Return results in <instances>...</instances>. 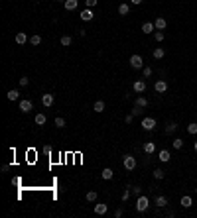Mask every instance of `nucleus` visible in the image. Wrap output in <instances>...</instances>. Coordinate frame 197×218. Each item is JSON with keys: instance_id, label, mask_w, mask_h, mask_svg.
<instances>
[{"instance_id": "25", "label": "nucleus", "mask_w": 197, "mask_h": 218, "mask_svg": "<svg viewBox=\"0 0 197 218\" xmlns=\"http://www.w3.org/2000/svg\"><path fill=\"white\" fill-rule=\"evenodd\" d=\"M152 55H154V59H162V57L166 55V51H164L162 47H156L154 51H152Z\"/></svg>"}, {"instance_id": "22", "label": "nucleus", "mask_w": 197, "mask_h": 218, "mask_svg": "<svg viewBox=\"0 0 197 218\" xmlns=\"http://www.w3.org/2000/svg\"><path fill=\"white\" fill-rule=\"evenodd\" d=\"M128 12H130V6H128L126 2H122V4L118 6V14H120V16H126Z\"/></svg>"}, {"instance_id": "41", "label": "nucleus", "mask_w": 197, "mask_h": 218, "mask_svg": "<svg viewBox=\"0 0 197 218\" xmlns=\"http://www.w3.org/2000/svg\"><path fill=\"white\" fill-rule=\"evenodd\" d=\"M114 216H116V218H120V216H122V208H118V210H116V212H114Z\"/></svg>"}, {"instance_id": "27", "label": "nucleus", "mask_w": 197, "mask_h": 218, "mask_svg": "<svg viewBox=\"0 0 197 218\" xmlns=\"http://www.w3.org/2000/svg\"><path fill=\"white\" fill-rule=\"evenodd\" d=\"M176 130H178V124H176V122H172V124L166 126V134H173Z\"/></svg>"}, {"instance_id": "1", "label": "nucleus", "mask_w": 197, "mask_h": 218, "mask_svg": "<svg viewBox=\"0 0 197 218\" xmlns=\"http://www.w3.org/2000/svg\"><path fill=\"white\" fill-rule=\"evenodd\" d=\"M148 206H150V200H148V197L140 195V197L136 199V205H134V208L138 210V212H144V210H148Z\"/></svg>"}, {"instance_id": "33", "label": "nucleus", "mask_w": 197, "mask_h": 218, "mask_svg": "<svg viewBox=\"0 0 197 218\" xmlns=\"http://www.w3.org/2000/svg\"><path fill=\"white\" fill-rule=\"evenodd\" d=\"M30 43H32V45H40V43H41V38H40V35H32V38H30Z\"/></svg>"}, {"instance_id": "28", "label": "nucleus", "mask_w": 197, "mask_h": 218, "mask_svg": "<svg viewBox=\"0 0 197 218\" xmlns=\"http://www.w3.org/2000/svg\"><path fill=\"white\" fill-rule=\"evenodd\" d=\"M71 41H73V39H71V35H63V38H61V45H63V47H69V45H71Z\"/></svg>"}, {"instance_id": "24", "label": "nucleus", "mask_w": 197, "mask_h": 218, "mask_svg": "<svg viewBox=\"0 0 197 218\" xmlns=\"http://www.w3.org/2000/svg\"><path fill=\"white\" fill-rule=\"evenodd\" d=\"M36 124H38V126H43V124H46V122H47V118H46V114H36Z\"/></svg>"}, {"instance_id": "32", "label": "nucleus", "mask_w": 197, "mask_h": 218, "mask_svg": "<svg viewBox=\"0 0 197 218\" xmlns=\"http://www.w3.org/2000/svg\"><path fill=\"white\" fill-rule=\"evenodd\" d=\"M187 132L191 134V136H195V134H197V124H195V122H191V124L187 126Z\"/></svg>"}, {"instance_id": "39", "label": "nucleus", "mask_w": 197, "mask_h": 218, "mask_svg": "<svg viewBox=\"0 0 197 218\" xmlns=\"http://www.w3.org/2000/svg\"><path fill=\"white\" fill-rule=\"evenodd\" d=\"M132 120H134V114H128L126 118H124V122H126V124H132Z\"/></svg>"}, {"instance_id": "34", "label": "nucleus", "mask_w": 197, "mask_h": 218, "mask_svg": "<svg viewBox=\"0 0 197 218\" xmlns=\"http://www.w3.org/2000/svg\"><path fill=\"white\" fill-rule=\"evenodd\" d=\"M55 126H57V128H65V118L57 116V118H55Z\"/></svg>"}, {"instance_id": "40", "label": "nucleus", "mask_w": 197, "mask_h": 218, "mask_svg": "<svg viewBox=\"0 0 197 218\" xmlns=\"http://www.w3.org/2000/svg\"><path fill=\"white\" fill-rule=\"evenodd\" d=\"M140 112H142V108H138V106H134V110H132V114H134V116H138V114H140Z\"/></svg>"}, {"instance_id": "37", "label": "nucleus", "mask_w": 197, "mask_h": 218, "mask_svg": "<svg viewBox=\"0 0 197 218\" xmlns=\"http://www.w3.org/2000/svg\"><path fill=\"white\" fill-rule=\"evenodd\" d=\"M97 2H99V0H87V8H93V6H97Z\"/></svg>"}, {"instance_id": "42", "label": "nucleus", "mask_w": 197, "mask_h": 218, "mask_svg": "<svg viewBox=\"0 0 197 218\" xmlns=\"http://www.w3.org/2000/svg\"><path fill=\"white\" fill-rule=\"evenodd\" d=\"M130 2H132V4H140L142 0H130Z\"/></svg>"}, {"instance_id": "14", "label": "nucleus", "mask_w": 197, "mask_h": 218, "mask_svg": "<svg viewBox=\"0 0 197 218\" xmlns=\"http://www.w3.org/2000/svg\"><path fill=\"white\" fill-rule=\"evenodd\" d=\"M156 206H158V208H166V206H167V199L164 197V195L156 197Z\"/></svg>"}, {"instance_id": "35", "label": "nucleus", "mask_w": 197, "mask_h": 218, "mask_svg": "<svg viewBox=\"0 0 197 218\" xmlns=\"http://www.w3.org/2000/svg\"><path fill=\"white\" fill-rule=\"evenodd\" d=\"M142 75H144V79H150V77H152V69H150V67H144V69H142Z\"/></svg>"}, {"instance_id": "5", "label": "nucleus", "mask_w": 197, "mask_h": 218, "mask_svg": "<svg viewBox=\"0 0 197 218\" xmlns=\"http://www.w3.org/2000/svg\"><path fill=\"white\" fill-rule=\"evenodd\" d=\"M20 110L24 112V114L32 112L34 110V102H32V100H20Z\"/></svg>"}, {"instance_id": "2", "label": "nucleus", "mask_w": 197, "mask_h": 218, "mask_svg": "<svg viewBox=\"0 0 197 218\" xmlns=\"http://www.w3.org/2000/svg\"><path fill=\"white\" fill-rule=\"evenodd\" d=\"M122 165H124V169H126V171H132L134 167H136V157H132V155H124V157H122Z\"/></svg>"}, {"instance_id": "7", "label": "nucleus", "mask_w": 197, "mask_h": 218, "mask_svg": "<svg viewBox=\"0 0 197 218\" xmlns=\"http://www.w3.org/2000/svg\"><path fill=\"white\" fill-rule=\"evenodd\" d=\"M93 18H95V14H93L91 8H85V10L81 12V20H83V22H91Z\"/></svg>"}, {"instance_id": "19", "label": "nucleus", "mask_w": 197, "mask_h": 218, "mask_svg": "<svg viewBox=\"0 0 197 218\" xmlns=\"http://www.w3.org/2000/svg\"><path fill=\"white\" fill-rule=\"evenodd\" d=\"M6 98H8L10 102H14V100L20 98V92H18V91H8V92H6Z\"/></svg>"}, {"instance_id": "6", "label": "nucleus", "mask_w": 197, "mask_h": 218, "mask_svg": "<svg viewBox=\"0 0 197 218\" xmlns=\"http://www.w3.org/2000/svg\"><path fill=\"white\" fill-rule=\"evenodd\" d=\"M154 91L160 92V94L166 92V91H167V83H166V81H156V83H154Z\"/></svg>"}, {"instance_id": "17", "label": "nucleus", "mask_w": 197, "mask_h": 218, "mask_svg": "<svg viewBox=\"0 0 197 218\" xmlns=\"http://www.w3.org/2000/svg\"><path fill=\"white\" fill-rule=\"evenodd\" d=\"M93 110L97 112V114H101V112H105V102L103 100H97V102L93 104Z\"/></svg>"}, {"instance_id": "26", "label": "nucleus", "mask_w": 197, "mask_h": 218, "mask_svg": "<svg viewBox=\"0 0 197 218\" xmlns=\"http://www.w3.org/2000/svg\"><path fill=\"white\" fill-rule=\"evenodd\" d=\"M97 197H99V195H97V191H89V193L85 195V199L89 200V202H95V200H97Z\"/></svg>"}, {"instance_id": "8", "label": "nucleus", "mask_w": 197, "mask_h": 218, "mask_svg": "<svg viewBox=\"0 0 197 218\" xmlns=\"http://www.w3.org/2000/svg\"><path fill=\"white\" fill-rule=\"evenodd\" d=\"M166 26H167L166 18L160 16V18H156V20H154V28H156V30H166Z\"/></svg>"}, {"instance_id": "4", "label": "nucleus", "mask_w": 197, "mask_h": 218, "mask_svg": "<svg viewBox=\"0 0 197 218\" xmlns=\"http://www.w3.org/2000/svg\"><path fill=\"white\" fill-rule=\"evenodd\" d=\"M142 128L146 130V132L156 130V120H154V118H144V120H142Z\"/></svg>"}, {"instance_id": "13", "label": "nucleus", "mask_w": 197, "mask_h": 218, "mask_svg": "<svg viewBox=\"0 0 197 218\" xmlns=\"http://www.w3.org/2000/svg\"><path fill=\"white\" fill-rule=\"evenodd\" d=\"M132 89H134V92H144L146 91V81H136L132 85Z\"/></svg>"}, {"instance_id": "31", "label": "nucleus", "mask_w": 197, "mask_h": 218, "mask_svg": "<svg viewBox=\"0 0 197 218\" xmlns=\"http://www.w3.org/2000/svg\"><path fill=\"white\" fill-rule=\"evenodd\" d=\"M164 38H166V35H164V32H162V30L154 32V39H156V41H164Z\"/></svg>"}, {"instance_id": "20", "label": "nucleus", "mask_w": 197, "mask_h": 218, "mask_svg": "<svg viewBox=\"0 0 197 218\" xmlns=\"http://www.w3.org/2000/svg\"><path fill=\"white\" fill-rule=\"evenodd\" d=\"M144 151H146V153H154V151H156V143L154 142H146L144 143Z\"/></svg>"}, {"instance_id": "9", "label": "nucleus", "mask_w": 197, "mask_h": 218, "mask_svg": "<svg viewBox=\"0 0 197 218\" xmlns=\"http://www.w3.org/2000/svg\"><path fill=\"white\" fill-rule=\"evenodd\" d=\"M107 210H108V205H105V202L95 205V214H107Z\"/></svg>"}, {"instance_id": "3", "label": "nucleus", "mask_w": 197, "mask_h": 218, "mask_svg": "<svg viewBox=\"0 0 197 218\" xmlns=\"http://www.w3.org/2000/svg\"><path fill=\"white\" fill-rule=\"evenodd\" d=\"M130 67L132 69H144V59L140 55H132L130 57Z\"/></svg>"}, {"instance_id": "12", "label": "nucleus", "mask_w": 197, "mask_h": 218, "mask_svg": "<svg viewBox=\"0 0 197 218\" xmlns=\"http://www.w3.org/2000/svg\"><path fill=\"white\" fill-rule=\"evenodd\" d=\"M158 159H160V161H162V163H167V161H170V151H167V149H162V151H160V153H158Z\"/></svg>"}, {"instance_id": "43", "label": "nucleus", "mask_w": 197, "mask_h": 218, "mask_svg": "<svg viewBox=\"0 0 197 218\" xmlns=\"http://www.w3.org/2000/svg\"><path fill=\"white\" fill-rule=\"evenodd\" d=\"M193 149H195V151H197V140H195V143H193Z\"/></svg>"}, {"instance_id": "15", "label": "nucleus", "mask_w": 197, "mask_h": 218, "mask_svg": "<svg viewBox=\"0 0 197 218\" xmlns=\"http://www.w3.org/2000/svg\"><path fill=\"white\" fill-rule=\"evenodd\" d=\"M142 32L144 34H154V22H146V24H142Z\"/></svg>"}, {"instance_id": "30", "label": "nucleus", "mask_w": 197, "mask_h": 218, "mask_svg": "<svg viewBox=\"0 0 197 218\" xmlns=\"http://www.w3.org/2000/svg\"><path fill=\"white\" fill-rule=\"evenodd\" d=\"M172 143H173V148H176V149H181V148H183V140H181V138H176Z\"/></svg>"}, {"instance_id": "38", "label": "nucleus", "mask_w": 197, "mask_h": 218, "mask_svg": "<svg viewBox=\"0 0 197 218\" xmlns=\"http://www.w3.org/2000/svg\"><path fill=\"white\" fill-rule=\"evenodd\" d=\"M130 189H132V193L136 195V197H140V193H142V189H140V187H130Z\"/></svg>"}, {"instance_id": "36", "label": "nucleus", "mask_w": 197, "mask_h": 218, "mask_svg": "<svg viewBox=\"0 0 197 218\" xmlns=\"http://www.w3.org/2000/svg\"><path fill=\"white\" fill-rule=\"evenodd\" d=\"M28 85H30V79H28V77H22L20 79V86H28Z\"/></svg>"}, {"instance_id": "11", "label": "nucleus", "mask_w": 197, "mask_h": 218, "mask_svg": "<svg viewBox=\"0 0 197 218\" xmlns=\"http://www.w3.org/2000/svg\"><path fill=\"white\" fill-rule=\"evenodd\" d=\"M65 10H69V12H73V10H77V6H79V2L77 0H65Z\"/></svg>"}, {"instance_id": "23", "label": "nucleus", "mask_w": 197, "mask_h": 218, "mask_svg": "<svg viewBox=\"0 0 197 218\" xmlns=\"http://www.w3.org/2000/svg\"><path fill=\"white\" fill-rule=\"evenodd\" d=\"M134 106H138V108H146V106H148V100H146L144 96H138V98H136V102H134Z\"/></svg>"}, {"instance_id": "10", "label": "nucleus", "mask_w": 197, "mask_h": 218, "mask_svg": "<svg viewBox=\"0 0 197 218\" xmlns=\"http://www.w3.org/2000/svg\"><path fill=\"white\" fill-rule=\"evenodd\" d=\"M41 104L43 106H52L53 104V94H41Z\"/></svg>"}, {"instance_id": "18", "label": "nucleus", "mask_w": 197, "mask_h": 218, "mask_svg": "<svg viewBox=\"0 0 197 218\" xmlns=\"http://www.w3.org/2000/svg\"><path fill=\"white\" fill-rule=\"evenodd\" d=\"M112 175H114V171L111 169V167H107V169H103V173H101V177H103L105 181H108V179H112Z\"/></svg>"}, {"instance_id": "21", "label": "nucleus", "mask_w": 197, "mask_h": 218, "mask_svg": "<svg viewBox=\"0 0 197 218\" xmlns=\"http://www.w3.org/2000/svg\"><path fill=\"white\" fill-rule=\"evenodd\" d=\"M179 205L183 206V208H189V206H191V197H189V195H185V197H181Z\"/></svg>"}, {"instance_id": "29", "label": "nucleus", "mask_w": 197, "mask_h": 218, "mask_svg": "<svg viewBox=\"0 0 197 218\" xmlns=\"http://www.w3.org/2000/svg\"><path fill=\"white\" fill-rule=\"evenodd\" d=\"M166 177V173H164V169H154V179H164Z\"/></svg>"}, {"instance_id": "16", "label": "nucleus", "mask_w": 197, "mask_h": 218, "mask_svg": "<svg viewBox=\"0 0 197 218\" xmlns=\"http://www.w3.org/2000/svg\"><path fill=\"white\" fill-rule=\"evenodd\" d=\"M26 41H28V35H26L24 32H18V34H16V43H18V45H24Z\"/></svg>"}]
</instances>
